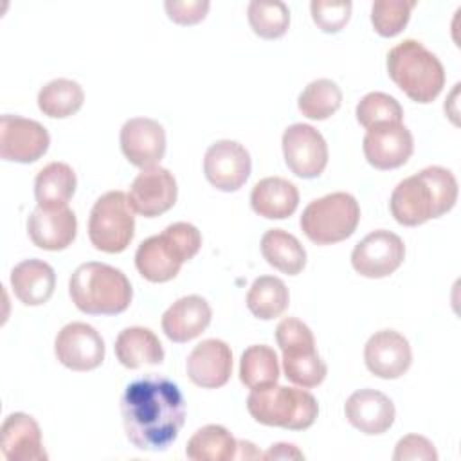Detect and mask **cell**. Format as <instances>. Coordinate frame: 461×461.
I'll list each match as a JSON object with an SVG mask.
<instances>
[{
	"label": "cell",
	"mask_w": 461,
	"mask_h": 461,
	"mask_svg": "<svg viewBox=\"0 0 461 461\" xmlns=\"http://www.w3.org/2000/svg\"><path fill=\"white\" fill-rule=\"evenodd\" d=\"M247 18L254 31L263 40L281 38L290 25V9L285 2L252 0L247 7Z\"/></svg>",
	"instance_id": "836d02e7"
},
{
	"label": "cell",
	"mask_w": 461,
	"mask_h": 461,
	"mask_svg": "<svg viewBox=\"0 0 461 461\" xmlns=\"http://www.w3.org/2000/svg\"><path fill=\"white\" fill-rule=\"evenodd\" d=\"M364 362L378 378H400L412 362L411 344L394 330H380L367 339L364 346Z\"/></svg>",
	"instance_id": "ac0fdd59"
},
{
	"label": "cell",
	"mask_w": 461,
	"mask_h": 461,
	"mask_svg": "<svg viewBox=\"0 0 461 461\" xmlns=\"http://www.w3.org/2000/svg\"><path fill=\"white\" fill-rule=\"evenodd\" d=\"M346 420L360 432L376 436L387 432L396 416L394 403L376 389H358L344 403Z\"/></svg>",
	"instance_id": "ffe728a7"
},
{
	"label": "cell",
	"mask_w": 461,
	"mask_h": 461,
	"mask_svg": "<svg viewBox=\"0 0 461 461\" xmlns=\"http://www.w3.org/2000/svg\"><path fill=\"white\" fill-rule=\"evenodd\" d=\"M261 254L270 267L288 276H297L306 265L304 247L283 229H270L261 236Z\"/></svg>",
	"instance_id": "83f0119b"
},
{
	"label": "cell",
	"mask_w": 461,
	"mask_h": 461,
	"mask_svg": "<svg viewBox=\"0 0 461 461\" xmlns=\"http://www.w3.org/2000/svg\"><path fill=\"white\" fill-rule=\"evenodd\" d=\"M238 441L221 425H205L187 441L185 456L191 461H229L236 459Z\"/></svg>",
	"instance_id": "f1b7e54d"
},
{
	"label": "cell",
	"mask_w": 461,
	"mask_h": 461,
	"mask_svg": "<svg viewBox=\"0 0 461 461\" xmlns=\"http://www.w3.org/2000/svg\"><path fill=\"white\" fill-rule=\"evenodd\" d=\"M126 438L139 450L162 452L178 438L185 421V400L171 380L149 375L130 382L121 398Z\"/></svg>",
	"instance_id": "6da1fadb"
},
{
	"label": "cell",
	"mask_w": 461,
	"mask_h": 461,
	"mask_svg": "<svg viewBox=\"0 0 461 461\" xmlns=\"http://www.w3.org/2000/svg\"><path fill=\"white\" fill-rule=\"evenodd\" d=\"M202 247L200 230L187 221H175L160 234L144 240L135 252L139 274L151 283L173 279L180 267L193 259Z\"/></svg>",
	"instance_id": "277c9868"
},
{
	"label": "cell",
	"mask_w": 461,
	"mask_h": 461,
	"mask_svg": "<svg viewBox=\"0 0 461 461\" xmlns=\"http://www.w3.org/2000/svg\"><path fill=\"white\" fill-rule=\"evenodd\" d=\"M178 187L173 173L160 166L142 169L130 185L128 202L133 212L155 218L169 211L176 202Z\"/></svg>",
	"instance_id": "9a60e30c"
},
{
	"label": "cell",
	"mask_w": 461,
	"mask_h": 461,
	"mask_svg": "<svg viewBox=\"0 0 461 461\" xmlns=\"http://www.w3.org/2000/svg\"><path fill=\"white\" fill-rule=\"evenodd\" d=\"M11 286L25 306L45 304L56 288L54 268L36 258L23 259L11 270Z\"/></svg>",
	"instance_id": "cb8c5ba5"
},
{
	"label": "cell",
	"mask_w": 461,
	"mask_h": 461,
	"mask_svg": "<svg viewBox=\"0 0 461 461\" xmlns=\"http://www.w3.org/2000/svg\"><path fill=\"white\" fill-rule=\"evenodd\" d=\"M135 234V216L122 191H108L92 205L88 218L90 243L103 252L126 250Z\"/></svg>",
	"instance_id": "9c48e42d"
},
{
	"label": "cell",
	"mask_w": 461,
	"mask_h": 461,
	"mask_svg": "<svg viewBox=\"0 0 461 461\" xmlns=\"http://www.w3.org/2000/svg\"><path fill=\"white\" fill-rule=\"evenodd\" d=\"M351 7L349 0H313L310 4L312 18L324 32H339L349 22Z\"/></svg>",
	"instance_id": "8d00e7d4"
},
{
	"label": "cell",
	"mask_w": 461,
	"mask_h": 461,
	"mask_svg": "<svg viewBox=\"0 0 461 461\" xmlns=\"http://www.w3.org/2000/svg\"><path fill=\"white\" fill-rule=\"evenodd\" d=\"M77 232V218L74 211L65 207H36L27 220V234L31 241L43 250L67 249Z\"/></svg>",
	"instance_id": "44dd1931"
},
{
	"label": "cell",
	"mask_w": 461,
	"mask_h": 461,
	"mask_svg": "<svg viewBox=\"0 0 461 461\" xmlns=\"http://www.w3.org/2000/svg\"><path fill=\"white\" fill-rule=\"evenodd\" d=\"M0 447L9 461H45L49 457L41 443L40 425L25 412H13L4 420Z\"/></svg>",
	"instance_id": "7402d4cb"
},
{
	"label": "cell",
	"mask_w": 461,
	"mask_h": 461,
	"mask_svg": "<svg viewBox=\"0 0 461 461\" xmlns=\"http://www.w3.org/2000/svg\"><path fill=\"white\" fill-rule=\"evenodd\" d=\"M113 348L117 360L128 369H137L140 366H157L164 360V348L158 337L149 328H124L117 335Z\"/></svg>",
	"instance_id": "484cf974"
},
{
	"label": "cell",
	"mask_w": 461,
	"mask_h": 461,
	"mask_svg": "<svg viewBox=\"0 0 461 461\" xmlns=\"http://www.w3.org/2000/svg\"><path fill=\"white\" fill-rule=\"evenodd\" d=\"M119 140L128 162L140 169L157 166L166 153V131L158 121L149 117L128 119Z\"/></svg>",
	"instance_id": "e0dca14e"
},
{
	"label": "cell",
	"mask_w": 461,
	"mask_h": 461,
	"mask_svg": "<svg viewBox=\"0 0 461 461\" xmlns=\"http://www.w3.org/2000/svg\"><path fill=\"white\" fill-rule=\"evenodd\" d=\"M77 178L65 162L43 166L34 178V196L40 207H65L76 193Z\"/></svg>",
	"instance_id": "4316f807"
},
{
	"label": "cell",
	"mask_w": 461,
	"mask_h": 461,
	"mask_svg": "<svg viewBox=\"0 0 461 461\" xmlns=\"http://www.w3.org/2000/svg\"><path fill=\"white\" fill-rule=\"evenodd\" d=\"M68 294L76 308L88 315L122 313L133 297L126 274L99 261L83 263L72 272Z\"/></svg>",
	"instance_id": "3957f363"
},
{
	"label": "cell",
	"mask_w": 461,
	"mask_h": 461,
	"mask_svg": "<svg viewBox=\"0 0 461 461\" xmlns=\"http://www.w3.org/2000/svg\"><path fill=\"white\" fill-rule=\"evenodd\" d=\"M360 221V205L353 194L337 191L310 202L301 214V229L315 245H331L349 238Z\"/></svg>",
	"instance_id": "52a82bcc"
},
{
	"label": "cell",
	"mask_w": 461,
	"mask_h": 461,
	"mask_svg": "<svg viewBox=\"0 0 461 461\" xmlns=\"http://www.w3.org/2000/svg\"><path fill=\"white\" fill-rule=\"evenodd\" d=\"M252 457H263V454L258 452L250 441H238L236 459H252Z\"/></svg>",
	"instance_id": "60d3db41"
},
{
	"label": "cell",
	"mask_w": 461,
	"mask_h": 461,
	"mask_svg": "<svg viewBox=\"0 0 461 461\" xmlns=\"http://www.w3.org/2000/svg\"><path fill=\"white\" fill-rule=\"evenodd\" d=\"M342 104V92L331 79L321 77L304 86L299 94V112L313 121H324L331 117Z\"/></svg>",
	"instance_id": "d6a6232c"
},
{
	"label": "cell",
	"mask_w": 461,
	"mask_h": 461,
	"mask_svg": "<svg viewBox=\"0 0 461 461\" xmlns=\"http://www.w3.org/2000/svg\"><path fill=\"white\" fill-rule=\"evenodd\" d=\"M403 108L389 94L369 92L357 104V121L366 128H373L387 122H402Z\"/></svg>",
	"instance_id": "e575fe53"
},
{
	"label": "cell",
	"mask_w": 461,
	"mask_h": 461,
	"mask_svg": "<svg viewBox=\"0 0 461 461\" xmlns=\"http://www.w3.org/2000/svg\"><path fill=\"white\" fill-rule=\"evenodd\" d=\"M416 2L403 0H376L371 5V23L375 31L384 38H393L400 34L409 18Z\"/></svg>",
	"instance_id": "d590c367"
},
{
	"label": "cell",
	"mask_w": 461,
	"mask_h": 461,
	"mask_svg": "<svg viewBox=\"0 0 461 461\" xmlns=\"http://www.w3.org/2000/svg\"><path fill=\"white\" fill-rule=\"evenodd\" d=\"M250 155L247 148L236 140H216L205 151L203 175L207 182L220 191H238L250 176Z\"/></svg>",
	"instance_id": "4fadbf2b"
},
{
	"label": "cell",
	"mask_w": 461,
	"mask_h": 461,
	"mask_svg": "<svg viewBox=\"0 0 461 461\" xmlns=\"http://www.w3.org/2000/svg\"><path fill=\"white\" fill-rule=\"evenodd\" d=\"M403 240L391 230L378 229L369 232L355 245L351 252V265L360 276L380 279L398 270L403 263Z\"/></svg>",
	"instance_id": "30bf717a"
},
{
	"label": "cell",
	"mask_w": 461,
	"mask_h": 461,
	"mask_svg": "<svg viewBox=\"0 0 461 461\" xmlns=\"http://www.w3.org/2000/svg\"><path fill=\"white\" fill-rule=\"evenodd\" d=\"M303 452L297 450L292 443H276L265 454L263 459H303Z\"/></svg>",
	"instance_id": "ab89813d"
},
{
	"label": "cell",
	"mask_w": 461,
	"mask_h": 461,
	"mask_svg": "<svg viewBox=\"0 0 461 461\" xmlns=\"http://www.w3.org/2000/svg\"><path fill=\"white\" fill-rule=\"evenodd\" d=\"M290 303V294L283 279L274 276H259L254 279L247 294V308L261 321L279 317Z\"/></svg>",
	"instance_id": "f546056e"
},
{
	"label": "cell",
	"mask_w": 461,
	"mask_h": 461,
	"mask_svg": "<svg viewBox=\"0 0 461 461\" xmlns=\"http://www.w3.org/2000/svg\"><path fill=\"white\" fill-rule=\"evenodd\" d=\"M366 160L376 169H396L403 166L414 149V139L402 122L378 124L367 130L362 144Z\"/></svg>",
	"instance_id": "2e32d148"
},
{
	"label": "cell",
	"mask_w": 461,
	"mask_h": 461,
	"mask_svg": "<svg viewBox=\"0 0 461 461\" xmlns=\"http://www.w3.org/2000/svg\"><path fill=\"white\" fill-rule=\"evenodd\" d=\"M276 340L283 353L285 376L304 389L322 384L328 373L326 362L315 349L312 330L295 317L283 319L276 328Z\"/></svg>",
	"instance_id": "ba28073f"
},
{
	"label": "cell",
	"mask_w": 461,
	"mask_h": 461,
	"mask_svg": "<svg viewBox=\"0 0 461 461\" xmlns=\"http://www.w3.org/2000/svg\"><path fill=\"white\" fill-rule=\"evenodd\" d=\"M247 411L261 425L304 430L317 420L319 403L304 387L295 389L274 384L252 389L247 396Z\"/></svg>",
	"instance_id": "8992f818"
},
{
	"label": "cell",
	"mask_w": 461,
	"mask_h": 461,
	"mask_svg": "<svg viewBox=\"0 0 461 461\" xmlns=\"http://www.w3.org/2000/svg\"><path fill=\"white\" fill-rule=\"evenodd\" d=\"M394 461H407V459H421V461H436L438 459V452L434 448V445L418 434H407L403 436L394 448L393 454Z\"/></svg>",
	"instance_id": "f35d334b"
},
{
	"label": "cell",
	"mask_w": 461,
	"mask_h": 461,
	"mask_svg": "<svg viewBox=\"0 0 461 461\" xmlns=\"http://www.w3.org/2000/svg\"><path fill=\"white\" fill-rule=\"evenodd\" d=\"M164 7L175 23L193 25L205 18L211 4L207 0H166Z\"/></svg>",
	"instance_id": "74e56055"
},
{
	"label": "cell",
	"mask_w": 461,
	"mask_h": 461,
	"mask_svg": "<svg viewBox=\"0 0 461 461\" xmlns=\"http://www.w3.org/2000/svg\"><path fill=\"white\" fill-rule=\"evenodd\" d=\"M387 74L412 101L432 103L445 86V68L418 40H403L387 54Z\"/></svg>",
	"instance_id": "5b68a950"
},
{
	"label": "cell",
	"mask_w": 461,
	"mask_h": 461,
	"mask_svg": "<svg viewBox=\"0 0 461 461\" xmlns=\"http://www.w3.org/2000/svg\"><path fill=\"white\" fill-rule=\"evenodd\" d=\"M283 155L288 169L299 178H317L328 164V144L319 130L295 122L283 133Z\"/></svg>",
	"instance_id": "8fae6325"
},
{
	"label": "cell",
	"mask_w": 461,
	"mask_h": 461,
	"mask_svg": "<svg viewBox=\"0 0 461 461\" xmlns=\"http://www.w3.org/2000/svg\"><path fill=\"white\" fill-rule=\"evenodd\" d=\"M85 101L81 85L74 79L58 77L49 81L38 92V108L54 119H65L79 112Z\"/></svg>",
	"instance_id": "4dcf8cb0"
},
{
	"label": "cell",
	"mask_w": 461,
	"mask_h": 461,
	"mask_svg": "<svg viewBox=\"0 0 461 461\" xmlns=\"http://www.w3.org/2000/svg\"><path fill=\"white\" fill-rule=\"evenodd\" d=\"M54 353L72 371H92L104 360V340L94 326L68 322L56 335Z\"/></svg>",
	"instance_id": "5bb4252c"
},
{
	"label": "cell",
	"mask_w": 461,
	"mask_h": 461,
	"mask_svg": "<svg viewBox=\"0 0 461 461\" xmlns=\"http://www.w3.org/2000/svg\"><path fill=\"white\" fill-rule=\"evenodd\" d=\"M212 310L202 295L176 299L162 315V331L173 342H189L202 335L211 324Z\"/></svg>",
	"instance_id": "603a6c76"
},
{
	"label": "cell",
	"mask_w": 461,
	"mask_h": 461,
	"mask_svg": "<svg viewBox=\"0 0 461 461\" xmlns=\"http://www.w3.org/2000/svg\"><path fill=\"white\" fill-rule=\"evenodd\" d=\"M185 371L191 382L203 389H216L229 382L232 373V351L220 339L198 342L187 357Z\"/></svg>",
	"instance_id": "d6986e66"
},
{
	"label": "cell",
	"mask_w": 461,
	"mask_h": 461,
	"mask_svg": "<svg viewBox=\"0 0 461 461\" xmlns=\"http://www.w3.org/2000/svg\"><path fill=\"white\" fill-rule=\"evenodd\" d=\"M457 180L441 166H429L403 178L391 193L393 218L405 227L421 225L448 212L457 202Z\"/></svg>",
	"instance_id": "7a4b0ae2"
},
{
	"label": "cell",
	"mask_w": 461,
	"mask_h": 461,
	"mask_svg": "<svg viewBox=\"0 0 461 461\" xmlns=\"http://www.w3.org/2000/svg\"><path fill=\"white\" fill-rule=\"evenodd\" d=\"M50 144V135L34 119L4 113L0 119V157L7 162L31 164L41 158Z\"/></svg>",
	"instance_id": "7c38bea8"
},
{
	"label": "cell",
	"mask_w": 461,
	"mask_h": 461,
	"mask_svg": "<svg viewBox=\"0 0 461 461\" xmlns=\"http://www.w3.org/2000/svg\"><path fill=\"white\" fill-rule=\"evenodd\" d=\"M279 378L277 355L270 346L254 344L241 353L240 380L249 389L274 385Z\"/></svg>",
	"instance_id": "1f68e13d"
},
{
	"label": "cell",
	"mask_w": 461,
	"mask_h": 461,
	"mask_svg": "<svg viewBox=\"0 0 461 461\" xmlns=\"http://www.w3.org/2000/svg\"><path fill=\"white\" fill-rule=\"evenodd\" d=\"M250 205L256 214L267 220H283L295 212L299 205V191L283 176H267L254 184Z\"/></svg>",
	"instance_id": "d4e9b609"
}]
</instances>
